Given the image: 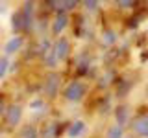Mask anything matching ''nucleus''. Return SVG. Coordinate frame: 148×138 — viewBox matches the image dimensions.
Returning <instances> with one entry per match:
<instances>
[{
    "mask_svg": "<svg viewBox=\"0 0 148 138\" xmlns=\"http://www.w3.org/2000/svg\"><path fill=\"white\" fill-rule=\"evenodd\" d=\"M85 85H83L82 81H72L69 83L67 87H65L63 90V96L67 101H72V103H76V101H80L83 96H85Z\"/></svg>",
    "mask_w": 148,
    "mask_h": 138,
    "instance_id": "1",
    "label": "nucleus"
},
{
    "mask_svg": "<svg viewBox=\"0 0 148 138\" xmlns=\"http://www.w3.org/2000/svg\"><path fill=\"white\" fill-rule=\"evenodd\" d=\"M59 85H61V76L58 72H50L46 76V81H45V94L48 98H54L59 90Z\"/></svg>",
    "mask_w": 148,
    "mask_h": 138,
    "instance_id": "2",
    "label": "nucleus"
},
{
    "mask_svg": "<svg viewBox=\"0 0 148 138\" xmlns=\"http://www.w3.org/2000/svg\"><path fill=\"white\" fill-rule=\"evenodd\" d=\"M6 123L9 127H17L18 123H21V118H22V107L17 103L9 105V107H6Z\"/></svg>",
    "mask_w": 148,
    "mask_h": 138,
    "instance_id": "3",
    "label": "nucleus"
},
{
    "mask_svg": "<svg viewBox=\"0 0 148 138\" xmlns=\"http://www.w3.org/2000/svg\"><path fill=\"white\" fill-rule=\"evenodd\" d=\"M52 48L58 55V61H65L69 57V52H71V41H69V37H59Z\"/></svg>",
    "mask_w": 148,
    "mask_h": 138,
    "instance_id": "4",
    "label": "nucleus"
},
{
    "mask_svg": "<svg viewBox=\"0 0 148 138\" xmlns=\"http://www.w3.org/2000/svg\"><path fill=\"white\" fill-rule=\"evenodd\" d=\"M132 129L137 136L148 138V114H141L132 122Z\"/></svg>",
    "mask_w": 148,
    "mask_h": 138,
    "instance_id": "5",
    "label": "nucleus"
},
{
    "mask_svg": "<svg viewBox=\"0 0 148 138\" xmlns=\"http://www.w3.org/2000/svg\"><path fill=\"white\" fill-rule=\"evenodd\" d=\"M22 44H24V39H22L21 35H15V37H11V39L6 43V46H4V52H6L8 55L17 53L18 50L22 48Z\"/></svg>",
    "mask_w": 148,
    "mask_h": 138,
    "instance_id": "6",
    "label": "nucleus"
},
{
    "mask_svg": "<svg viewBox=\"0 0 148 138\" xmlns=\"http://www.w3.org/2000/svg\"><path fill=\"white\" fill-rule=\"evenodd\" d=\"M67 26H69V17H67V13H58V15H56V18H54V24H52V33H54V35H59Z\"/></svg>",
    "mask_w": 148,
    "mask_h": 138,
    "instance_id": "7",
    "label": "nucleus"
},
{
    "mask_svg": "<svg viewBox=\"0 0 148 138\" xmlns=\"http://www.w3.org/2000/svg\"><path fill=\"white\" fill-rule=\"evenodd\" d=\"M128 118H130V107H128V105H119V107L115 109V120H117V125L124 127L128 123Z\"/></svg>",
    "mask_w": 148,
    "mask_h": 138,
    "instance_id": "8",
    "label": "nucleus"
},
{
    "mask_svg": "<svg viewBox=\"0 0 148 138\" xmlns=\"http://www.w3.org/2000/svg\"><path fill=\"white\" fill-rule=\"evenodd\" d=\"M83 131H85V122L78 120V122H74L72 125H69V129H67V136H69V138H78Z\"/></svg>",
    "mask_w": 148,
    "mask_h": 138,
    "instance_id": "9",
    "label": "nucleus"
},
{
    "mask_svg": "<svg viewBox=\"0 0 148 138\" xmlns=\"http://www.w3.org/2000/svg\"><path fill=\"white\" fill-rule=\"evenodd\" d=\"M21 138H39V131L35 125H24L21 131Z\"/></svg>",
    "mask_w": 148,
    "mask_h": 138,
    "instance_id": "10",
    "label": "nucleus"
},
{
    "mask_svg": "<svg viewBox=\"0 0 148 138\" xmlns=\"http://www.w3.org/2000/svg\"><path fill=\"white\" fill-rule=\"evenodd\" d=\"M56 133H58V123H46L41 133V138H56Z\"/></svg>",
    "mask_w": 148,
    "mask_h": 138,
    "instance_id": "11",
    "label": "nucleus"
},
{
    "mask_svg": "<svg viewBox=\"0 0 148 138\" xmlns=\"http://www.w3.org/2000/svg\"><path fill=\"white\" fill-rule=\"evenodd\" d=\"M43 59H45V64H46L48 68H56V64H58V55H56L54 48H50L48 53H46Z\"/></svg>",
    "mask_w": 148,
    "mask_h": 138,
    "instance_id": "12",
    "label": "nucleus"
},
{
    "mask_svg": "<svg viewBox=\"0 0 148 138\" xmlns=\"http://www.w3.org/2000/svg\"><path fill=\"white\" fill-rule=\"evenodd\" d=\"M124 136V129L119 125H111L106 133V138H122Z\"/></svg>",
    "mask_w": 148,
    "mask_h": 138,
    "instance_id": "13",
    "label": "nucleus"
},
{
    "mask_svg": "<svg viewBox=\"0 0 148 138\" xmlns=\"http://www.w3.org/2000/svg\"><path fill=\"white\" fill-rule=\"evenodd\" d=\"M130 89H132V83L126 81V79H122V81L119 83V89H117V98H124Z\"/></svg>",
    "mask_w": 148,
    "mask_h": 138,
    "instance_id": "14",
    "label": "nucleus"
},
{
    "mask_svg": "<svg viewBox=\"0 0 148 138\" xmlns=\"http://www.w3.org/2000/svg\"><path fill=\"white\" fill-rule=\"evenodd\" d=\"M102 37H104L106 44H115V43H117V31H113V30H106Z\"/></svg>",
    "mask_w": 148,
    "mask_h": 138,
    "instance_id": "15",
    "label": "nucleus"
},
{
    "mask_svg": "<svg viewBox=\"0 0 148 138\" xmlns=\"http://www.w3.org/2000/svg\"><path fill=\"white\" fill-rule=\"evenodd\" d=\"M8 68H9V61H8V57H2V59H0V77L6 76Z\"/></svg>",
    "mask_w": 148,
    "mask_h": 138,
    "instance_id": "16",
    "label": "nucleus"
},
{
    "mask_svg": "<svg viewBox=\"0 0 148 138\" xmlns=\"http://www.w3.org/2000/svg\"><path fill=\"white\" fill-rule=\"evenodd\" d=\"M109 79H113V72H108L104 77H102V83H100V87H108L109 83H111Z\"/></svg>",
    "mask_w": 148,
    "mask_h": 138,
    "instance_id": "17",
    "label": "nucleus"
},
{
    "mask_svg": "<svg viewBox=\"0 0 148 138\" xmlns=\"http://www.w3.org/2000/svg\"><path fill=\"white\" fill-rule=\"evenodd\" d=\"M41 107H43V99H41V98H35L34 101H32V103H30V109H41Z\"/></svg>",
    "mask_w": 148,
    "mask_h": 138,
    "instance_id": "18",
    "label": "nucleus"
},
{
    "mask_svg": "<svg viewBox=\"0 0 148 138\" xmlns=\"http://www.w3.org/2000/svg\"><path fill=\"white\" fill-rule=\"evenodd\" d=\"M83 6H85L87 9H91V11H92V9H96V7H98V2H95V0H85V2H83Z\"/></svg>",
    "mask_w": 148,
    "mask_h": 138,
    "instance_id": "19",
    "label": "nucleus"
},
{
    "mask_svg": "<svg viewBox=\"0 0 148 138\" xmlns=\"http://www.w3.org/2000/svg\"><path fill=\"white\" fill-rule=\"evenodd\" d=\"M117 4H119L120 7H132V6H137V2H132V0H130V2H128V0H120V2H117Z\"/></svg>",
    "mask_w": 148,
    "mask_h": 138,
    "instance_id": "20",
    "label": "nucleus"
},
{
    "mask_svg": "<svg viewBox=\"0 0 148 138\" xmlns=\"http://www.w3.org/2000/svg\"><path fill=\"white\" fill-rule=\"evenodd\" d=\"M4 110H6V107H4V103H2V101H0V116H2V114H4Z\"/></svg>",
    "mask_w": 148,
    "mask_h": 138,
    "instance_id": "21",
    "label": "nucleus"
}]
</instances>
